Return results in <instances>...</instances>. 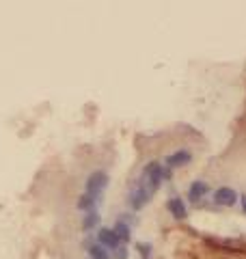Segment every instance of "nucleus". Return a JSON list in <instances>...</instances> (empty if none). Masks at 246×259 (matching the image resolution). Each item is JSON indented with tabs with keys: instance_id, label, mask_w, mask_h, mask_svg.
<instances>
[{
	"instance_id": "obj_1",
	"label": "nucleus",
	"mask_w": 246,
	"mask_h": 259,
	"mask_svg": "<svg viewBox=\"0 0 246 259\" xmlns=\"http://www.w3.org/2000/svg\"><path fill=\"white\" fill-rule=\"evenodd\" d=\"M166 177V173H164V166L160 164V162H149V164H145V168H142V186L149 190V192H156L158 188H160V184H162V180Z\"/></svg>"
},
{
	"instance_id": "obj_2",
	"label": "nucleus",
	"mask_w": 246,
	"mask_h": 259,
	"mask_svg": "<svg viewBox=\"0 0 246 259\" xmlns=\"http://www.w3.org/2000/svg\"><path fill=\"white\" fill-rule=\"evenodd\" d=\"M106 186H108V175L104 171H93L89 177H86L84 194H89V197H93L100 203V199H102V194H104Z\"/></svg>"
},
{
	"instance_id": "obj_3",
	"label": "nucleus",
	"mask_w": 246,
	"mask_h": 259,
	"mask_svg": "<svg viewBox=\"0 0 246 259\" xmlns=\"http://www.w3.org/2000/svg\"><path fill=\"white\" fill-rule=\"evenodd\" d=\"M149 199H152V192L142 186V182H136L132 186L130 194H128V205L132 209H140V207H145L149 203Z\"/></svg>"
},
{
	"instance_id": "obj_4",
	"label": "nucleus",
	"mask_w": 246,
	"mask_h": 259,
	"mask_svg": "<svg viewBox=\"0 0 246 259\" xmlns=\"http://www.w3.org/2000/svg\"><path fill=\"white\" fill-rule=\"evenodd\" d=\"M237 192L233 188H229V186H223V188H218L214 192V203L216 205H223V207H231L237 203Z\"/></svg>"
},
{
	"instance_id": "obj_5",
	"label": "nucleus",
	"mask_w": 246,
	"mask_h": 259,
	"mask_svg": "<svg viewBox=\"0 0 246 259\" xmlns=\"http://www.w3.org/2000/svg\"><path fill=\"white\" fill-rule=\"evenodd\" d=\"M97 244H102L106 250H115L121 246V240L117 238L115 229H108V227H102V229L97 231Z\"/></svg>"
},
{
	"instance_id": "obj_6",
	"label": "nucleus",
	"mask_w": 246,
	"mask_h": 259,
	"mask_svg": "<svg viewBox=\"0 0 246 259\" xmlns=\"http://www.w3.org/2000/svg\"><path fill=\"white\" fill-rule=\"evenodd\" d=\"M190 160H192V153H190L188 149H177L175 153H171V156H166V166L171 168H179V166H186L190 164Z\"/></svg>"
},
{
	"instance_id": "obj_7",
	"label": "nucleus",
	"mask_w": 246,
	"mask_h": 259,
	"mask_svg": "<svg viewBox=\"0 0 246 259\" xmlns=\"http://www.w3.org/2000/svg\"><path fill=\"white\" fill-rule=\"evenodd\" d=\"M166 209H169L171 216L177 218V221H184V218L188 216V207H186V203L179 197H171L169 203H166Z\"/></svg>"
},
{
	"instance_id": "obj_8",
	"label": "nucleus",
	"mask_w": 246,
	"mask_h": 259,
	"mask_svg": "<svg viewBox=\"0 0 246 259\" xmlns=\"http://www.w3.org/2000/svg\"><path fill=\"white\" fill-rule=\"evenodd\" d=\"M208 190H210L208 184L201 182V180H196V182L190 184V188H188V199L192 201V203H199V201L205 197V194H208Z\"/></svg>"
},
{
	"instance_id": "obj_9",
	"label": "nucleus",
	"mask_w": 246,
	"mask_h": 259,
	"mask_svg": "<svg viewBox=\"0 0 246 259\" xmlns=\"http://www.w3.org/2000/svg\"><path fill=\"white\" fill-rule=\"evenodd\" d=\"M100 225V214H97V209H89L84 216V221H82V229L84 231H91L95 229V227Z\"/></svg>"
},
{
	"instance_id": "obj_10",
	"label": "nucleus",
	"mask_w": 246,
	"mask_h": 259,
	"mask_svg": "<svg viewBox=\"0 0 246 259\" xmlns=\"http://www.w3.org/2000/svg\"><path fill=\"white\" fill-rule=\"evenodd\" d=\"M86 248H89V257L91 259H110L108 250L102 244H91V242H86Z\"/></svg>"
},
{
	"instance_id": "obj_11",
	"label": "nucleus",
	"mask_w": 246,
	"mask_h": 259,
	"mask_svg": "<svg viewBox=\"0 0 246 259\" xmlns=\"http://www.w3.org/2000/svg\"><path fill=\"white\" fill-rule=\"evenodd\" d=\"M115 233H117V238L121 240V244H123V242H130V238H132L130 225H128V223H123V221H119V223L115 225Z\"/></svg>"
},
{
	"instance_id": "obj_12",
	"label": "nucleus",
	"mask_w": 246,
	"mask_h": 259,
	"mask_svg": "<svg viewBox=\"0 0 246 259\" xmlns=\"http://www.w3.org/2000/svg\"><path fill=\"white\" fill-rule=\"evenodd\" d=\"M136 250L140 253L142 259H149V257H152V244H145V242H136Z\"/></svg>"
},
{
	"instance_id": "obj_13",
	"label": "nucleus",
	"mask_w": 246,
	"mask_h": 259,
	"mask_svg": "<svg viewBox=\"0 0 246 259\" xmlns=\"http://www.w3.org/2000/svg\"><path fill=\"white\" fill-rule=\"evenodd\" d=\"M115 259H128V248L125 246L115 248Z\"/></svg>"
},
{
	"instance_id": "obj_14",
	"label": "nucleus",
	"mask_w": 246,
	"mask_h": 259,
	"mask_svg": "<svg viewBox=\"0 0 246 259\" xmlns=\"http://www.w3.org/2000/svg\"><path fill=\"white\" fill-rule=\"evenodd\" d=\"M240 199H242V209L246 212V194H244V197H240Z\"/></svg>"
}]
</instances>
